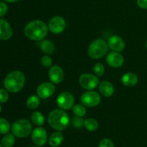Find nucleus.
<instances>
[{
	"instance_id": "bb28decb",
	"label": "nucleus",
	"mask_w": 147,
	"mask_h": 147,
	"mask_svg": "<svg viewBox=\"0 0 147 147\" xmlns=\"http://www.w3.org/2000/svg\"><path fill=\"white\" fill-rule=\"evenodd\" d=\"M72 125L76 128H80L84 125V120L81 117L76 116L73 118L71 121Z\"/></svg>"
},
{
	"instance_id": "e433bc0d",
	"label": "nucleus",
	"mask_w": 147,
	"mask_h": 147,
	"mask_svg": "<svg viewBox=\"0 0 147 147\" xmlns=\"http://www.w3.org/2000/svg\"><path fill=\"white\" fill-rule=\"evenodd\" d=\"M0 147H3V146H2V145H1V144H0Z\"/></svg>"
},
{
	"instance_id": "c9c22d12",
	"label": "nucleus",
	"mask_w": 147,
	"mask_h": 147,
	"mask_svg": "<svg viewBox=\"0 0 147 147\" xmlns=\"http://www.w3.org/2000/svg\"><path fill=\"white\" fill-rule=\"evenodd\" d=\"M146 49H147V40H146Z\"/></svg>"
},
{
	"instance_id": "f3484780",
	"label": "nucleus",
	"mask_w": 147,
	"mask_h": 147,
	"mask_svg": "<svg viewBox=\"0 0 147 147\" xmlns=\"http://www.w3.org/2000/svg\"><path fill=\"white\" fill-rule=\"evenodd\" d=\"M122 83L126 86H134L138 83V76L131 72L126 73L122 76Z\"/></svg>"
},
{
	"instance_id": "a211bd4d",
	"label": "nucleus",
	"mask_w": 147,
	"mask_h": 147,
	"mask_svg": "<svg viewBox=\"0 0 147 147\" xmlns=\"http://www.w3.org/2000/svg\"><path fill=\"white\" fill-rule=\"evenodd\" d=\"M48 141L52 147L59 146L63 141V134L60 131H55L50 135Z\"/></svg>"
},
{
	"instance_id": "6ab92c4d",
	"label": "nucleus",
	"mask_w": 147,
	"mask_h": 147,
	"mask_svg": "<svg viewBox=\"0 0 147 147\" xmlns=\"http://www.w3.org/2000/svg\"><path fill=\"white\" fill-rule=\"evenodd\" d=\"M40 48L46 54H52L55 50L54 43L49 40H43L40 43Z\"/></svg>"
},
{
	"instance_id": "7ed1b4c3",
	"label": "nucleus",
	"mask_w": 147,
	"mask_h": 147,
	"mask_svg": "<svg viewBox=\"0 0 147 147\" xmlns=\"http://www.w3.org/2000/svg\"><path fill=\"white\" fill-rule=\"evenodd\" d=\"M25 83V76L20 71H11L6 76L4 85L7 91L16 93L21 90Z\"/></svg>"
},
{
	"instance_id": "5701e85b",
	"label": "nucleus",
	"mask_w": 147,
	"mask_h": 147,
	"mask_svg": "<svg viewBox=\"0 0 147 147\" xmlns=\"http://www.w3.org/2000/svg\"><path fill=\"white\" fill-rule=\"evenodd\" d=\"M84 126L89 131H95L98 127V122L94 118H88L84 120Z\"/></svg>"
},
{
	"instance_id": "f257e3e1",
	"label": "nucleus",
	"mask_w": 147,
	"mask_h": 147,
	"mask_svg": "<svg viewBox=\"0 0 147 147\" xmlns=\"http://www.w3.org/2000/svg\"><path fill=\"white\" fill-rule=\"evenodd\" d=\"M48 27L44 22L35 20L30 22L24 27V34L32 40H41L47 36Z\"/></svg>"
},
{
	"instance_id": "c85d7f7f",
	"label": "nucleus",
	"mask_w": 147,
	"mask_h": 147,
	"mask_svg": "<svg viewBox=\"0 0 147 147\" xmlns=\"http://www.w3.org/2000/svg\"><path fill=\"white\" fill-rule=\"evenodd\" d=\"M98 147H115L113 141L109 138H103L99 143Z\"/></svg>"
},
{
	"instance_id": "dca6fc26",
	"label": "nucleus",
	"mask_w": 147,
	"mask_h": 147,
	"mask_svg": "<svg viewBox=\"0 0 147 147\" xmlns=\"http://www.w3.org/2000/svg\"><path fill=\"white\" fill-rule=\"evenodd\" d=\"M99 91L103 96L108 97L113 95L115 89L113 85L110 82L103 81L99 85Z\"/></svg>"
},
{
	"instance_id": "473e14b6",
	"label": "nucleus",
	"mask_w": 147,
	"mask_h": 147,
	"mask_svg": "<svg viewBox=\"0 0 147 147\" xmlns=\"http://www.w3.org/2000/svg\"><path fill=\"white\" fill-rule=\"evenodd\" d=\"M4 1H7V2H9V3H14V2H16V1H19V0H4Z\"/></svg>"
},
{
	"instance_id": "1a4fd4ad",
	"label": "nucleus",
	"mask_w": 147,
	"mask_h": 147,
	"mask_svg": "<svg viewBox=\"0 0 147 147\" xmlns=\"http://www.w3.org/2000/svg\"><path fill=\"white\" fill-rule=\"evenodd\" d=\"M66 27L65 20L60 16H55L50 20L48 24V29L54 34H60L64 31Z\"/></svg>"
},
{
	"instance_id": "4468645a",
	"label": "nucleus",
	"mask_w": 147,
	"mask_h": 147,
	"mask_svg": "<svg viewBox=\"0 0 147 147\" xmlns=\"http://www.w3.org/2000/svg\"><path fill=\"white\" fill-rule=\"evenodd\" d=\"M108 45L111 50L116 52L122 51L126 46L124 40L119 35L111 36L108 41Z\"/></svg>"
},
{
	"instance_id": "39448f33",
	"label": "nucleus",
	"mask_w": 147,
	"mask_h": 147,
	"mask_svg": "<svg viewBox=\"0 0 147 147\" xmlns=\"http://www.w3.org/2000/svg\"><path fill=\"white\" fill-rule=\"evenodd\" d=\"M11 130L16 137L26 138L32 132V124L27 119H19L12 124Z\"/></svg>"
},
{
	"instance_id": "a878e982",
	"label": "nucleus",
	"mask_w": 147,
	"mask_h": 147,
	"mask_svg": "<svg viewBox=\"0 0 147 147\" xmlns=\"http://www.w3.org/2000/svg\"><path fill=\"white\" fill-rule=\"evenodd\" d=\"M104 66L100 63H96L94 67H93V71H94L95 74L97 76H99V77L103 76V74H104Z\"/></svg>"
},
{
	"instance_id": "cd10ccee",
	"label": "nucleus",
	"mask_w": 147,
	"mask_h": 147,
	"mask_svg": "<svg viewBox=\"0 0 147 147\" xmlns=\"http://www.w3.org/2000/svg\"><path fill=\"white\" fill-rule=\"evenodd\" d=\"M40 61H41L42 65L45 67H50L53 64V59L49 56H42Z\"/></svg>"
},
{
	"instance_id": "393cba45",
	"label": "nucleus",
	"mask_w": 147,
	"mask_h": 147,
	"mask_svg": "<svg viewBox=\"0 0 147 147\" xmlns=\"http://www.w3.org/2000/svg\"><path fill=\"white\" fill-rule=\"evenodd\" d=\"M73 111L76 116L83 117L86 114V109L84 105L80 104H76L73 107Z\"/></svg>"
},
{
	"instance_id": "f8f14e48",
	"label": "nucleus",
	"mask_w": 147,
	"mask_h": 147,
	"mask_svg": "<svg viewBox=\"0 0 147 147\" xmlns=\"http://www.w3.org/2000/svg\"><path fill=\"white\" fill-rule=\"evenodd\" d=\"M124 59L123 55L119 52L112 51L108 54L106 57V62L110 66L113 68H119L123 65Z\"/></svg>"
},
{
	"instance_id": "2eb2a0df",
	"label": "nucleus",
	"mask_w": 147,
	"mask_h": 147,
	"mask_svg": "<svg viewBox=\"0 0 147 147\" xmlns=\"http://www.w3.org/2000/svg\"><path fill=\"white\" fill-rule=\"evenodd\" d=\"M12 28L7 21L0 19V39L8 40L12 35Z\"/></svg>"
},
{
	"instance_id": "ddd939ff",
	"label": "nucleus",
	"mask_w": 147,
	"mask_h": 147,
	"mask_svg": "<svg viewBox=\"0 0 147 147\" xmlns=\"http://www.w3.org/2000/svg\"><path fill=\"white\" fill-rule=\"evenodd\" d=\"M49 77L53 84H60L64 79V71L60 66H53L49 70Z\"/></svg>"
},
{
	"instance_id": "20e7f679",
	"label": "nucleus",
	"mask_w": 147,
	"mask_h": 147,
	"mask_svg": "<svg viewBox=\"0 0 147 147\" xmlns=\"http://www.w3.org/2000/svg\"><path fill=\"white\" fill-rule=\"evenodd\" d=\"M109 45L103 39L98 38L90 43L88 48L89 56L93 59H100L107 53Z\"/></svg>"
},
{
	"instance_id": "6e6552de",
	"label": "nucleus",
	"mask_w": 147,
	"mask_h": 147,
	"mask_svg": "<svg viewBox=\"0 0 147 147\" xmlns=\"http://www.w3.org/2000/svg\"><path fill=\"white\" fill-rule=\"evenodd\" d=\"M75 98L70 92H64L58 95L57 98V104L60 109L70 110L74 106Z\"/></svg>"
},
{
	"instance_id": "9d476101",
	"label": "nucleus",
	"mask_w": 147,
	"mask_h": 147,
	"mask_svg": "<svg viewBox=\"0 0 147 147\" xmlns=\"http://www.w3.org/2000/svg\"><path fill=\"white\" fill-rule=\"evenodd\" d=\"M32 141L37 146H42L46 144L47 140V131L45 128L39 126L32 131Z\"/></svg>"
},
{
	"instance_id": "f704fd0d",
	"label": "nucleus",
	"mask_w": 147,
	"mask_h": 147,
	"mask_svg": "<svg viewBox=\"0 0 147 147\" xmlns=\"http://www.w3.org/2000/svg\"><path fill=\"white\" fill-rule=\"evenodd\" d=\"M1 105H0V112H1Z\"/></svg>"
},
{
	"instance_id": "aec40b11",
	"label": "nucleus",
	"mask_w": 147,
	"mask_h": 147,
	"mask_svg": "<svg viewBox=\"0 0 147 147\" xmlns=\"http://www.w3.org/2000/svg\"><path fill=\"white\" fill-rule=\"evenodd\" d=\"M32 122L37 126H41L45 123V117L42 113L38 111L34 112L31 115Z\"/></svg>"
},
{
	"instance_id": "2f4dec72",
	"label": "nucleus",
	"mask_w": 147,
	"mask_h": 147,
	"mask_svg": "<svg viewBox=\"0 0 147 147\" xmlns=\"http://www.w3.org/2000/svg\"><path fill=\"white\" fill-rule=\"evenodd\" d=\"M136 3L140 8L147 10V0H136Z\"/></svg>"
},
{
	"instance_id": "72a5a7b5",
	"label": "nucleus",
	"mask_w": 147,
	"mask_h": 147,
	"mask_svg": "<svg viewBox=\"0 0 147 147\" xmlns=\"http://www.w3.org/2000/svg\"><path fill=\"white\" fill-rule=\"evenodd\" d=\"M30 147H40V146H30Z\"/></svg>"
},
{
	"instance_id": "c756f323",
	"label": "nucleus",
	"mask_w": 147,
	"mask_h": 147,
	"mask_svg": "<svg viewBox=\"0 0 147 147\" xmlns=\"http://www.w3.org/2000/svg\"><path fill=\"white\" fill-rule=\"evenodd\" d=\"M9 99V94L4 89H0V102L5 103Z\"/></svg>"
},
{
	"instance_id": "412c9836",
	"label": "nucleus",
	"mask_w": 147,
	"mask_h": 147,
	"mask_svg": "<svg viewBox=\"0 0 147 147\" xmlns=\"http://www.w3.org/2000/svg\"><path fill=\"white\" fill-rule=\"evenodd\" d=\"M15 143V135L7 133L1 138V144L3 147H12Z\"/></svg>"
},
{
	"instance_id": "b1692460",
	"label": "nucleus",
	"mask_w": 147,
	"mask_h": 147,
	"mask_svg": "<svg viewBox=\"0 0 147 147\" xmlns=\"http://www.w3.org/2000/svg\"><path fill=\"white\" fill-rule=\"evenodd\" d=\"M11 128L10 123L7 120L0 118V134H7Z\"/></svg>"
},
{
	"instance_id": "423d86ee",
	"label": "nucleus",
	"mask_w": 147,
	"mask_h": 147,
	"mask_svg": "<svg viewBox=\"0 0 147 147\" xmlns=\"http://www.w3.org/2000/svg\"><path fill=\"white\" fill-rule=\"evenodd\" d=\"M98 79L97 76L89 73L83 74L79 78L80 85L87 90L91 91L98 85Z\"/></svg>"
},
{
	"instance_id": "0eeeda50",
	"label": "nucleus",
	"mask_w": 147,
	"mask_h": 147,
	"mask_svg": "<svg viewBox=\"0 0 147 147\" xmlns=\"http://www.w3.org/2000/svg\"><path fill=\"white\" fill-rule=\"evenodd\" d=\"M100 95L95 91H88L81 95L80 100L83 105L87 107L97 106L100 102Z\"/></svg>"
},
{
	"instance_id": "4be33fe9",
	"label": "nucleus",
	"mask_w": 147,
	"mask_h": 147,
	"mask_svg": "<svg viewBox=\"0 0 147 147\" xmlns=\"http://www.w3.org/2000/svg\"><path fill=\"white\" fill-rule=\"evenodd\" d=\"M40 97L37 95H31L27 100V106L30 109H35L40 105Z\"/></svg>"
},
{
	"instance_id": "9b49d317",
	"label": "nucleus",
	"mask_w": 147,
	"mask_h": 147,
	"mask_svg": "<svg viewBox=\"0 0 147 147\" xmlns=\"http://www.w3.org/2000/svg\"><path fill=\"white\" fill-rule=\"evenodd\" d=\"M55 91V86L51 82H43L37 89V96L42 99H47L51 97Z\"/></svg>"
},
{
	"instance_id": "f03ea898",
	"label": "nucleus",
	"mask_w": 147,
	"mask_h": 147,
	"mask_svg": "<svg viewBox=\"0 0 147 147\" xmlns=\"http://www.w3.org/2000/svg\"><path fill=\"white\" fill-rule=\"evenodd\" d=\"M47 120L51 128L58 131L67 128L70 122L68 115L62 109H55L51 111L48 115Z\"/></svg>"
},
{
	"instance_id": "7c9ffc66",
	"label": "nucleus",
	"mask_w": 147,
	"mask_h": 147,
	"mask_svg": "<svg viewBox=\"0 0 147 147\" xmlns=\"http://www.w3.org/2000/svg\"><path fill=\"white\" fill-rule=\"evenodd\" d=\"M8 11V6L5 2H0V17H3Z\"/></svg>"
}]
</instances>
